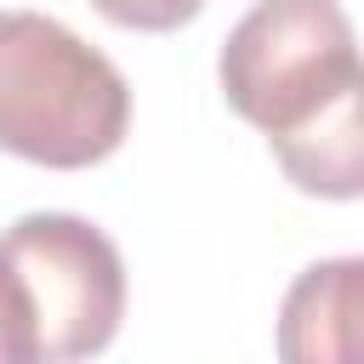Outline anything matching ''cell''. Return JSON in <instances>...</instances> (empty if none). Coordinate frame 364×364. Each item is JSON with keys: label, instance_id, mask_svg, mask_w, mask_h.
<instances>
[{"label": "cell", "instance_id": "obj_1", "mask_svg": "<svg viewBox=\"0 0 364 364\" xmlns=\"http://www.w3.org/2000/svg\"><path fill=\"white\" fill-rule=\"evenodd\" d=\"M125 74L46 11H0V154L85 171L125 142Z\"/></svg>", "mask_w": 364, "mask_h": 364}, {"label": "cell", "instance_id": "obj_2", "mask_svg": "<svg viewBox=\"0 0 364 364\" xmlns=\"http://www.w3.org/2000/svg\"><path fill=\"white\" fill-rule=\"evenodd\" d=\"M353 23L336 0H256L222 46V97L239 119L279 136L358 68Z\"/></svg>", "mask_w": 364, "mask_h": 364}, {"label": "cell", "instance_id": "obj_3", "mask_svg": "<svg viewBox=\"0 0 364 364\" xmlns=\"http://www.w3.org/2000/svg\"><path fill=\"white\" fill-rule=\"evenodd\" d=\"M0 250L34 296L46 364H85L114 341L125 318V262L102 228L68 210H34L0 233Z\"/></svg>", "mask_w": 364, "mask_h": 364}, {"label": "cell", "instance_id": "obj_4", "mask_svg": "<svg viewBox=\"0 0 364 364\" xmlns=\"http://www.w3.org/2000/svg\"><path fill=\"white\" fill-rule=\"evenodd\" d=\"M279 364H364V256L296 273L279 307Z\"/></svg>", "mask_w": 364, "mask_h": 364}, {"label": "cell", "instance_id": "obj_5", "mask_svg": "<svg viewBox=\"0 0 364 364\" xmlns=\"http://www.w3.org/2000/svg\"><path fill=\"white\" fill-rule=\"evenodd\" d=\"M290 188L318 199H364V63L307 119L267 136Z\"/></svg>", "mask_w": 364, "mask_h": 364}, {"label": "cell", "instance_id": "obj_6", "mask_svg": "<svg viewBox=\"0 0 364 364\" xmlns=\"http://www.w3.org/2000/svg\"><path fill=\"white\" fill-rule=\"evenodd\" d=\"M0 364H46L40 358V318L17 262L0 250Z\"/></svg>", "mask_w": 364, "mask_h": 364}, {"label": "cell", "instance_id": "obj_7", "mask_svg": "<svg viewBox=\"0 0 364 364\" xmlns=\"http://www.w3.org/2000/svg\"><path fill=\"white\" fill-rule=\"evenodd\" d=\"M108 23L119 28H142V34H165V28H182L188 17L205 11V0H91Z\"/></svg>", "mask_w": 364, "mask_h": 364}]
</instances>
